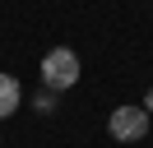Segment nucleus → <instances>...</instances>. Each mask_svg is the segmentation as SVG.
<instances>
[{"mask_svg": "<svg viewBox=\"0 0 153 148\" xmlns=\"http://www.w3.org/2000/svg\"><path fill=\"white\" fill-rule=\"evenodd\" d=\"M79 83V56L70 51V46H51L47 56H42V88L51 92H65Z\"/></svg>", "mask_w": 153, "mask_h": 148, "instance_id": "f257e3e1", "label": "nucleus"}, {"mask_svg": "<svg viewBox=\"0 0 153 148\" xmlns=\"http://www.w3.org/2000/svg\"><path fill=\"white\" fill-rule=\"evenodd\" d=\"M149 120H153L149 111L130 102V107H116V111H111L107 130H111V139H116V144H139V139L149 134Z\"/></svg>", "mask_w": 153, "mask_h": 148, "instance_id": "f03ea898", "label": "nucleus"}, {"mask_svg": "<svg viewBox=\"0 0 153 148\" xmlns=\"http://www.w3.org/2000/svg\"><path fill=\"white\" fill-rule=\"evenodd\" d=\"M19 102H23L19 79H14V74H0V120H5V116H14V111H19Z\"/></svg>", "mask_w": 153, "mask_h": 148, "instance_id": "7ed1b4c3", "label": "nucleus"}, {"mask_svg": "<svg viewBox=\"0 0 153 148\" xmlns=\"http://www.w3.org/2000/svg\"><path fill=\"white\" fill-rule=\"evenodd\" d=\"M33 111H42V116H51V111H56V92H51V88H42L37 97H33Z\"/></svg>", "mask_w": 153, "mask_h": 148, "instance_id": "20e7f679", "label": "nucleus"}, {"mask_svg": "<svg viewBox=\"0 0 153 148\" xmlns=\"http://www.w3.org/2000/svg\"><path fill=\"white\" fill-rule=\"evenodd\" d=\"M144 111H149V116H153V88L144 92Z\"/></svg>", "mask_w": 153, "mask_h": 148, "instance_id": "39448f33", "label": "nucleus"}]
</instances>
